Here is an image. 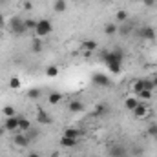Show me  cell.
I'll list each match as a JSON object with an SVG mask.
<instances>
[{
	"label": "cell",
	"instance_id": "obj_1",
	"mask_svg": "<svg viewBox=\"0 0 157 157\" xmlns=\"http://www.w3.org/2000/svg\"><path fill=\"white\" fill-rule=\"evenodd\" d=\"M102 60H104V64L108 66V71L112 73V75H119L121 71H122V60H124V55H122V49H112V51H106L104 55H102Z\"/></svg>",
	"mask_w": 157,
	"mask_h": 157
},
{
	"label": "cell",
	"instance_id": "obj_2",
	"mask_svg": "<svg viewBox=\"0 0 157 157\" xmlns=\"http://www.w3.org/2000/svg\"><path fill=\"white\" fill-rule=\"evenodd\" d=\"M7 28H9V31L13 35H26L28 33V28L24 24V18H20V17H11L9 22H7Z\"/></svg>",
	"mask_w": 157,
	"mask_h": 157
},
{
	"label": "cell",
	"instance_id": "obj_3",
	"mask_svg": "<svg viewBox=\"0 0 157 157\" xmlns=\"http://www.w3.org/2000/svg\"><path fill=\"white\" fill-rule=\"evenodd\" d=\"M51 31H53V24H51V20H48V18H40L37 20V28H35V35L40 37V39H44V37H48V35H51Z\"/></svg>",
	"mask_w": 157,
	"mask_h": 157
},
{
	"label": "cell",
	"instance_id": "obj_4",
	"mask_svg": "<svg viewBox=\"0 0 157 157\" xmlns=\"http://www.w3.org/2000/svg\"><path fill=\"white\" fill-rule=\"evenodd\" d=\"M133 33L143 40H155V29H154L152 26H141V28H137Z\"/></svg>",
	"mask_w": 157,
	"mask_h": 157
},
{
	"label": "cell",
	"instance_id": "obj_5",
	"mask_svg": "<svg viewBox=\"0 0 157 157\" xmlns=\"http://www.w3.org/2000/svg\"><path fill=\"white\" fill-rule=\"evenodd\" d=\"M108 155L110 157H130V150L122 144H112L108 148Z\"/></svg>",
	"mask_w": 157,
	"mask_h": 157
},
{
	"label": "cell",
	"instance_id": "obj_6",
	"mask_svg": "<svg viewBox=\"0 0 157 157\" xmlns=\"http://www.w3.org/2000/svg\"><path fill=\"white\" fill-rule=\"evenodd\" d=\"M132 113H133V117H135V119L143 121V119L150 117V108H148V104H146V102H139V104H137V108H135Z\"/></svg>",
	"mask_w": 157,
	"mask_h": 157
},
{
	"label": "cell",
	"instance_id": "obj_7",
	"mask_svg": "<svg viewBox=\"0 0 157 157\" xmlns=\"http://www.w3.org/2000/svg\"><path fill=\"white\" fill-rule=\"evenodd\" d=\"M91 80H93V84H97V86H101V88H108L110 84H112V80L108 78V75H104V73H93V77H91Z\"/></svg>",
	"mask_w": 157,
	"mask_h": 157
},
{
	"label": "cell",
	"instance_id": "obj_8",
	"mask_svg": "<svg viewBox=\"0 0 157 157\" xmlns=\"http://www.w3.org/2000/svg\"><path fill=\"white\" fill-rule=\"evenodd\" d=\"M2 126L6 128V132H17V130H18V115L6 117V121H4Z\"/></svg>",
	"mask_w": 157,
	"mask_h": 157
},
{
	"label": "cell",
	"instance_id": "obj_9",
	"mask_svg": "<svg viewBox=\"0 0 157 157\" xmlns=\"http://www.w3.org/2000/svg\"><path fill=\"white\" fill-rule=\"evenodd\" d=\"M13 143H15V146H18V148H26V146H29V143H31V141H29V137H28L26 133H22V132H20L18 135H15V137H13Z\"/></svg>",
	"mask_w": 157,
	"mask_h": 157
},
{
	"label": "cell",
	"instance_id": "obj_10",
	"mask_svg": "<svg viewBox=\"0 0 157 157\" xmlns=\"http://www.w3.org/2000/svg\"><path fill=\"white\" fill-rule=\"evenodd\" d=\"M78 48H80V51H82V53H86V55H88V53H93V51L97 49V42H95V40H84V42H80V46H78Z\"/></svg>",
	"mask_w": 157,
	"mask_h": 157
},
{
	"label": "cell",
	"instance_id": "obj_11",
	"mask_svg": "<svg viewBox=\"0 0 157 157\" xmlns=\"http://www.w3.org/2000/svg\"><path fill=\"white\" fill-rule=\"evenodd\" d=\"M62 99H64V93H60V91H51V93L48 95V102H49L51 106H57Z\"/></svg>",
	"mask_w": 157,
	"mask_h": 157
},
{
	"label": "cell",
	"instance_id": "obj_12",
	"mask_svg": "<svg viewBox=\"0 0 157 157\" xmlns=\"http://www.w3.org/2000/svg\"><path fill=\"white\" fill-rule=\"evenodd\" d=\"M108 112H110V106L104 104V102H99V104L93 108V115H95V117H102V115H106Z\"/></svg>",
	"mask_w": 157,
	"mask_h": 157
},
{
	"label": "cell",
	"instance_id": "obj_13",
	"mask_svg": "<svg viewBox=\"0 0 157 157\" xmlns=\"http://www.w3.org/2000/svg\"><path fill=\"white\" fill-rule=\"evenodd\" d=\"M68 110H70L71 113H82V112H84V102H82V101H71V102L68 104Z\"/></svg>",
	"mask_w": 157,
	"mask_h": 157
},
{
	"label": "cell",
	"instance_id": "obj_14",
	"mask_svg": "<svg viewBox=\"0 0 157 157\" xmlns=\"http://www.w3.org/2000/svg\"><path fill=\"white\" fill-rule=\"evenodd\" d=\"M135 29H133V24H130V20H126L124 24H121V28H119V33L122 35V37H130V33H133Z\"/></svg>",
	"mask_w": 157,
	"mask_h": 157
},
{
	"label": "cell",
	"instance_id": "obj_15",
	"mask_svg": "<svg viewBox=\"0 0 157 157\" xmlns=\"http://www.w3.org/2000/svg\"><path fill=\"white\" fill-rule=\"evenodd\" d=\"M37 122H40V124H51V122H53V119H51V115H48L42 108H39V113H37Z\"/></svg>",
	"mask_w": 157,
	"mask_h": 157
},
{
	"label": "cell",
	"instance_id": "obj_16",
	"mask_svg": "<svg viewBox=\"0 0 157 157\" xmlns=\"http://www.w3.org/2000/svg\"><path fill=\"white\" fill-rule=\"evenodd\" d=\"M29 128H31V121L26 119L24 115H18V130H20L22 133H26Z\"/></svg>",
	"mask_w": 157,
	"mask_h": 157
},
{
	"label": "cell",
	"instance_id": "obj_17",
	"mask_svg": "<svg viewBox=\"0 0 157 157\" xmlns=\"http://www.w3.org/2000/svg\"><path fill=\"white\" fill-rule=\"evenodd\" d=\"M139 102H141V101H139L137 97H126V99H124V108L130 110V112H133V110L137 108Z\"/></svg>",
	"mask_w": 157,
	"mask_h": 157
},
{
	"label": "cell",
	"instance_id": "obj_18",
	"mask_svg": "<svg viewBox=\"0 0 157 157\" xmlns=\"http://www.w3.org/2000/svg\"><path fill=\"white\" fill-rule=\"evenodd\" d=\"M80 135H82V132L78 128H66L62 133V137H71V139H80Z\"/></svg>",
	"mask_w": 157,
	"mask_h": 157
},
{
	"label": "cell",
	"instance_id": "obj_19",
	"mask_svg": "<svg viewBox=\"0 0 157 157\" xmlns=\"http://www.w3.org/2000/svg\"><path fill=\"white\" fill-rule=\"evenodd\" d=\"M78 139H71V137H60V146L62 148H75Z\"/></svg>",
	"mask_w": 157,
	"mask_h": 157
},
{
	"label": "cell",
	"instance_id": "obj_20",
	"mask_svg": "<svg viewBox=\"0 0 157 157\" xmlns=\"http://www.w3.org/2000/svg\"><path fill=\"white\" fill-rule=\"evenodd\" d=\"M152 95H154L152 91H148V90H143V91H141V93H137L135 97H137L141 102H148V101H152Z\"/></svg>",
	"mask_w": 157,
	"mask_h": 157
},
{
	"label": "cell",
	"instance_id": "obj_21",
	"mask_svg": "<svg viewBox=\"0 0 157 157\" xmlns=\"http://www.w3.org/2000/svg\"><path fill=\"white\" fill-rule=\"evenodd\" d=\"M143 90H144V82H143V78H137V80L132 84V91L137 95V93H141Z\"/></svg>",
	"mask_w": 157,
	"mask_h": 157
},
{
	"label": "cell",
	"instance_id": "obj_22",
	"mask_svg": "<svg viewBox=\"0 0 157 157\" xmlns=\"http://www.w3.org/2000/svg\"><path fill=\"white\" fill-rule=\"evenodd\" d=\"M42 48H44L42 39H40V37H35V39H33V42H31V49H33L35 53H40V51H42Z\"/></svg>",
	"mask_w": 157,
	"mask_h": 157
},
{
	"label": "cell",
	"instance_id": "obj_23",
	"mask_svg": "<svg viewBox=\"0 0 157 157\" xmlns=\"http://www.w3.org/2000/svg\"><path fill=\"white\" fill-rule=\"evenodd\" d=\"M20 86H22V80H20V77H11L9 78V88L11 90H20Z\"/></svg>",
	"mask_w": 157,
	"mask_h": 157
},
{
	"label": "cell",
	"instance_id": "obj_24",
	"mask_svg": "<svg viewBox=\"0 0 157 157\" xmlns=\"http://www.w3.org/2000/svg\"><path fill=\"white\" fill-rule=\"evenodd\" d=\"M53 9H55L57 13H64V11H66V0H55Z\"/></svg>",
	"mask_w": 157,
	"mask_h": 157
},
{
	"label": "cell",
	"instance_id": "obj_25",
	"mask_svg": "<svg viewBox=\"0 0 157 157\" xmlns=\"http://www.w3.org/2000/svg\"><path fill=\"white\" fill-rule=\"evenodd\" d=\"M117 31H119V28L113 24V22H110V24H106V26H104V33H106V35H110V37H112V35H115Z\"/></svg>",
	"mask_w": 157,
	"mask_h": 157
},
{
	"label": "cell",
	"instance_id": "obj_26",
	"mask_svg": "<svg viewBox=\"0 0 157 157\" xmlns=\"http://www.w3.org/2000/svg\"><path fill=\"white\" fill-rule=\"evenodd\" d=\"M46 75H48L49 78H55L57 75H59V68H57V66H53V64H51V66H48V68H46Z\"/></svg>",
	"mask_w": 157,
	"mask_h": 157
},
{
	"label": "cell",
	"instance_id": "obj_27",
	"mask_svg": "<svg viewBox=\"0 0 157 157\" xmlns=\"http://www.w3.org/2000/svg\"><path fill=\"white\" fill-rule=\"evenodd\" d=\"M115 20H117V22H121V24H124V22L128 20V13H126L124 9L117 11V13H115Z\"/></svg>",
	"mask_w": 157,
	"mask_h": 157
},
{
	"label": "cell",
	"instance_id": "obj_28",
	"mask_svg": "<svg viewBox=\"0 0 157 157\" xmlns=\"http://www.w3.org/2000/svg\"><path fill=\"white\" fill-rule=\"evenodd\" d=\"M24 24H26L28 31H35V28H37V20L35 18H24Z\"/></svg>",
	"mask_w": 157,
	"mask_h": 157
},
{
	"label": "cell",
	"instance_id": "obj_29",
	"mask_svg": "<svg viewBox=\"0 0 157 157\" xmlns=\"http://www.w3.org/2000/svg\"><path fill=\"white\" fill-rule=\"evenodd\" d=\"M2 113H4L6 117H13V115H17V112H15V108H13L11 104L4 106V108H2Z\"/></svg>",
	"mask_w": 157,
	"mask_h": 157
},
{
	"label": "cell",
	"instance_id": "obj_30",
	"mask_svg": "<svg viewBox=\"0 0 157 157\" xmlns=\"http://www.w3.org/2000/svg\"><path fill=\"white\" fill-rule=\"evenodd\" d=\"M143 82H144V90H148V91H152V93H154V90H155L154 80H152V78H143Z\"/></svg>",
	"mask_w": 157,
	"mask_h": 157
},
{
	"label": "cell",
	"instance_id": "obj_31",
	"mask_svg": "<svg viewBox=\"0 0 157 157\" xmlns=\"http://www.w3.org/2000/svg\"><path fill=\"white\" fill-rule=\"evenodd\" d=\"M148 135L154 137V139H157V122H152V124L148 126Z\"/></svg>",
	"mask_w": 157,
	"mask_h": 157
},
{
	"label": "cell",
	"instance_id": "obj_32",
	"mask_svg": "<svg viewBox=\"0 0 157 157\" xmlns=\"http://www.w3.org/2000/svg\"><path fill=\"white\" fill-rule=\"evenodd\" d=\"M28 97H29V99H39L40 97V90L39 88H31V90L28 91Z\"/></svg>",
	"mask_w": 157,
	"mask_h": 157
},
{
	"label": "cell",
	"instance_id": "obj_33",
	"mask_svg": "<svg viewBox=\"0 0 157 157\" xmlns=\"http://www.w3.org/2000/svg\"><path fill=\"white\" fill-rule=\"evenodd\" d=\"M146 7H152V6H155V0H141Z\"/></svg>",
	"mask_w": 157,
	"mask_h": 157
},
{
	"label": "cell",
	"instance_id": "obj_34",
	"mask_svg": "<svg viewBox=\"0 0 157 157\" xmlns=\"http://www.w3.org/2000/svg\"><path fill=\"white\" fill-rule=\"evenodd\" d=\"M28 157H40V155L37 154V152H29V154H28Z\"/></svg>",
	"mask_w": 157,
	"mask_h": 157
},
{
	"label": "cell",
	"instance_id": "obj_35",
	"mask_svg": "<svg viewBox=\"0 0 157 157\" xmlns=\"http://www.w3.org/2000/svg\"><path fill=\"white\" fill-rule=\"evenodd\" d=\"M4 133H6V128H4V126H0V137H2Z\"/></svg>",
	"mask_w": 157,
	"mask_h": 157
},
{
	"label": "cell",
	"instance_id": "obj_36",
	"mask_svg": "<svg viewBox=\"0 0 157 157\" xmlns=\"http://www.w3.org/2000/svg\"><path fill=\"white\" fill-rule=\"evenodd\" d=\"M152 80H154V86H155V88H157V75H155V77H154V78H152Z\"/></svg>",
	"mask_w": 157,
	"mask_h": 157
},
{
	"label": "cell",
	"instance_id": "obj_37",
	"mask_svg": "<svg viewBox=\"0 0 157 157\" xmlns=\"http://www.w3.org/2000/svg\"><path fill=\"white\" fill-rule=\"evenodd\" d=\"M2 24H4V17H0V26H2Z\"/></svg>",
	"mask_w": 157,
	"mask_h": 157
},
{
	"label": "cell",
	"instance_id": "obj_38",
	"mask_svg": "<svg viewBox=\"0 0 157 157\" xmlns=\"http://www.w3.org/2000/svg\"><path fill=\"white\" fill-rule=\"evenodd\" d=\"M0 2H4V0H0Z\"/></svg>",
	"mask_w": 157,
	"mask_h": 157
},
{
	"label": "cell",
	"instance_id": "obj_39",
	"mask_svg": "<svg viewBox=\"0 0 157 157\" xmlns=\"http://www.w3.org/2000/svg\"><path fill=\"white\" fill-rule=\"evenodd\" d=\"M75 2H77V0H75Z\"/></svg>",
	"mask_w": 157,
	"mask_h": 157
}]
</instances>
